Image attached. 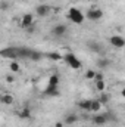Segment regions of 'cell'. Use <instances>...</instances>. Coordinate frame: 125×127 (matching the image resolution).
Segmentation results:
<instances>
[{"instance_id":"cell-20","label":"cell","mask_w":125,"mask_h":127,"mask_svg":"<svg viewBox=\"0 0 125 127\" xmlns=\"http://www.w3.org/2000/svg\"><path fill=\"white\" fill-rule=\"evenodd\" d=\"M9 69L12 71V74H18L21 71V65H19L18 61H12V62L9 64Z\"/></svg>"},{"instance_id":"cell-14","label":"cell","mask_w":125,"mask_h":127,"mask_svg":"<svg viewBox=\"0 0 125 127\" xmlns=\"http://www.w3.org/2000/svg\"><path fill=\"white\" fill-rule=\"evenodd\" d=\"M44 56L46 58H49L50 61H62L63 55H61V52H56V50H53V52H47V53H44Z\"/></svg>"},{"instance_id":"cell-15","label":"cell","mask_w":125,"mask_h":127,"mask_svg":"<svg viewBox=\"0 0 125 127\" xmlns=\"http://www.w3.org/2000/svg\"><path fill=\"white\" fill-rule=\"evenodd\" d=\"M75 123H78V115L77 114H68L63 120V124H66V126H72Z\"/></svg>"},{"instance_id":"cell-22","label":"cell","mask_w":125,"mask_h":127,"mask_svg":"<svg viewBox=\"0 0 125 127\" xmlns=\"http://www.w3.org/2000/svg\"><path fill=\"white\" fill-rule=\"evenodd\" d=\"M96 90H97L99 93L106 90V83H104V80H99V81H96Z\"/></svg>"},{"instance_id":"cell-18","label":"cell","mask_w":125,"mask_h":127,"mask_svg":"<svg viewBox=\"0 0 125 127\" xmlns=\"http://www.w3.org/2000/svg\"><path fill=\"white\" fill-rule=\"evenodd\" d=\"M59 81H61L59 74H52L49 77V80H47V84H50V86H59Z\"/></svg>"},{"instance_id":"cell-7","label":"cell","mask_w":125,"mask_h":127,"mask_svg":"<svg viewBox=\"0 0 125 127\" xmlns=\"http://www.w3.org/2000/svg\"><path fill=\"white\" fill-rule=\"evenodd\" d=\"M43 95L47 96V97H58V96H61V92H59L58 86H50V84H47V87L43 90Z\"/></svg>"},{"instance_id":"cell-12","label":"cell","mask_w":125,"mask_h":127,"mask_svg":"<svg viewBox=\"0 0 125 127\" xmlns=\"http://www.w3.org/2000/svg\"><path fill=\"white\" fill-rule=\"evenodd\" d=\"M78 108L85 112H91V99H84L78 102Z\"/></svg>"},{"instance_id":"cell-9","label":"cell","mask_w":125,"mask_h":127,"mask_svg":"<svg viewBox=\"0 0 125 127\" xmlns=\"http://www.w3.org/2000/svg\"><path fill=\"white\" fill-rule=\"evenodd\" d=\"M66 31H68V27H66L65 24H56V25L52 28L53 35H56V37H62V35H65Z\"/></svg>"},{"instance_id":"cell-11","label":"cell","mask_w":125,"mask_h":127,"mask_svg":"<svg viewBox=\"0 0 125 127\" xmlns=\"http://www.w3.org/2000/svg\"><path fill=\"white\" fill-rule=\"evenodd\" d=\"M13 102H15V96L13 95H10V93L0 95V103H3V105H13Z\"/></svg>"},{"instance_id":"cell-21","label":"cell","mask_w":125,"mask_h":127,"mask_svg":"<svg viewBox=\"0 0 125 127\" xmlns=\"http://www.w3.org/2000/svg\"><path fill=\"white\" fill-rule=\"evenodd\" d=\"M102 109V105L97 99H91V112H99Z\"/></svg>"},{"instance_id":"cell-8","label":"cell","mask_w":125,"mask_h":127,"mask_svg":"<svg viewBox=\"0 0 125 127\" xmlns=\"http://www.w3.org/2000/svg\"><path fill=\"white\" fill-rule=\"evenodd\" d=\"M93 123L97 127H103L107 124V115L106 114H97L93 117Z\"/></svg>"},{"instance_id":"cell-6","label":"cell","mask_w":125,"mask_h":127,"mask_svg":"<svg viewBox=\"0 0 125 127\" xmlns=\"http://www.w3.org/2000/svg\"><path fill=\"white\" fill-rule=\"evenodd\" d=\"M32 24H34V16L31 13H25L21 16V21H19V27L21 28H30Z\"/></svg>"},{"instance_id":"cell-25","label":"cell","mask_w":125,"mask_h":127,"mask_svg":"<svg viewBox=\"0 0 125 127\" xmlns=\"http://www.w3.org/2000/svg\"><path fill=\"white\" fill-rule=\"evenodd\" d=\"M94 80H96V81H99V80H104V75H103L102 72H96V75H94Z\"/></svg>"},{"instance_id":"cell-16","label":"cell","mask_w":125,"mask_h":127,"mask_svg":"<svg viewBox=\"0 0 125 127\" xmlns=\"http://www.w3.org/2000/svg\"><path fill=\"white\" fill-rule=\"evenodd\" d=\"M44 58V53L43 52H38V50H32L31 49V53H30V56H28V59H31L32 62H38L40 59H43Z\"/></svg>"},{"instance_id":"cell-24","label":"cell","mask_w":125,"mask_h":127,"mask_svg":"<svg viewBox=\"0 0 125 127\" xmlns=\"http://www.w3.org/2000/svg\"><path fill=\"white\" fill-rule=\"evenodd\" d=\"M94 75H96V71H94V69H88L84 77H85L87 80H94Z\"/></svg>"},{"instance_id":"cell-17","label":"cell","mask_w":125,"mask_h":127,"mask_svg":"<svg viewBox=\"0 0 125 127\" xmlns=\"http://www.w3.org/2000/svg\"><path fill=\"white\" fill-rule=\"evenodd\" d=\"M97 100L100 102L102 106H103V105H107V103L110 102V95L106 93V92H100V93H99V97H97Z\"/></svg>"},{"instance_id":"cell-26","label":"cell","mask_w":125,"mask_h":127,"mask_svg":"<svg viewBox=\"0 0 125 127\" xmlns=\"http://www.w3.org/2000/svg\"><path fill=\"white\" fill-rule=\"evenodd\" d=\"M15 81V77L12 75V74H9V75H6V83H9V84H12Z\"/></svg>"},{"instance_id":"cell-13","label":"cell","mask_w":125,"mask_h":127,"mask_svg":"<svg viewBox=\"0 0 125 127\" xmlns=\"http://www.w3.org/2000/svg\"><path fill=\"white\" fill-rule=\"evenodd\" d=\"M16 115H18L21 120H30V118H31V109H30L28 106H25V108L19 109V111L16 112Z\"/></svg>"},{"instance_id":"cell-4","label":"cell","mask_w":125,"mask_h":127,"mask_svg":"<svg viewBox=\"0 0 125 127\" xmlns=\"http://www.w3.org/2000/svg\"><path fill=\"white\" fill-rule=\"evenodd\" d=\"M84 16L87 19H90V21H100L103 18V10L99 9V7H90Z\"/></svg>"},{"instance_id":"cell-2","label":"cell","mask_w":125,"mask_h":127,"mask_svg":"<svg viewBox=\"0 0 125 127\" xmlns=\"http://www.w3.org/2000/svg\"><path fill=\"white\" fill-rule=\"evenodd\" d=\"M62 61H65V64H66L68 66H71L72 69H80V68L83 66V62H81L72 52H68L66 55H63Z\"/></svg>"},{"instance_id":"cell-3","label":"cell","mask_w":125,"mask_h":127,"mask_svg":"<svg viewBox=\"0 0 125 127\" xmlns=\"http://www.w3.org/2000/svg\"><path fill=\"white\" fill-rule=\"evenodd\" d=\"M0 56L1 58H9L12 61H16L19 58L18 55V47H4V49H0Z\"/></svg>"},{"instance_id":"cell-5","label":"cell","mask_w":125,"mask_h":127,"mask_svg":"<svg viewBox=\"0 0 125 127\" xmlns=\"http://www.w3.org/2000/svg\"><path fill=\"white\" fill-rule=\"evenodd\" d=\"M109 43H110L115 49H124L125 47V38L122 35H118V34L112 35V37L109 38Z\"/></svg>"},{"instance_id":"cell-27","label":"cell","mask_w":125,"mask_h":127,"mask_svg":"<svg viewBox=\"0 0 125 127\" xmlns=\"http://www.w3.org/2000/svg\"><path fill=\"white\" fill-rule=\"evenodd\" d=\"M63 121H58V123H55V127H63Z\"/></svg>"},{"instance_id":"cell-19","label":"cell","mask_w":125,"mask_h":127,"mask_svg":"<svg viewBox=\"0 0 125 127\" xmlns=\"http://www.w3.org/2000/svg\"><path fill=\"white\" fill-rule=\"evenodd\" d=\"M88 47L93 50L94 53H99V55H102V53H103V49H102V46H100L99 43H96V41H90V43H88Z\"/></svg>"},{"instance_id":"cell-10","label":"cell","mask_w":125,"mask_h":127,"mask_svg":"<svg viewBox=\"0 0 125 127\" xmlns=\"http://www.w3.org/2000/svg\"><path fill=\"white\" fill-rule=\"evenodd\" d=\"M49 10H50V7H49L47 4H38V6L35 7V13H37V16H41V18L47 16V15H49Z\"/></svg>"},{"instance_id":"cell-28","label":"cell","mask_w":125,"mask_h":127,"mask_svg":"<svg viewBox=\"0 0 125 127\" xmlns=\"http://www.w3.org/2000/svg\"><path fill=\"white\" fill-rule=\"evenodd\" d=\"M0 89H1V84H0Z\"/></svg>"},{"instance_id":"cell-23","label":"cell","mask_w":125,"mask_h":127,"mask_svg":"<svg viewBox=\"0 0 125 127\" xmlns=\"http://www.w3.org/2000/svg\"><path fill=\"white\" fill-rule=\"evenodd\" d=\"M97 65H99L100 68H106V66L109 65V61H107V59H104V58H100V59L97 61Z\"/></svg>"},{"instance_id":"cell-1","label":"cell","mask_w":125,"mask_h":127,"mask_svg":"<svg viewBox=\"0 0 125 127\" xmlns=\"http://www.w3.org/2000/svg\"><path fill=\"white\" fill-rule=\"evenodd\" d=\"M66 18H68L71 22L77 24V25H81V24L85 21L84 13H83L78 7H69V10H68V13H66Z\"/></svg>"}]
</instances>
